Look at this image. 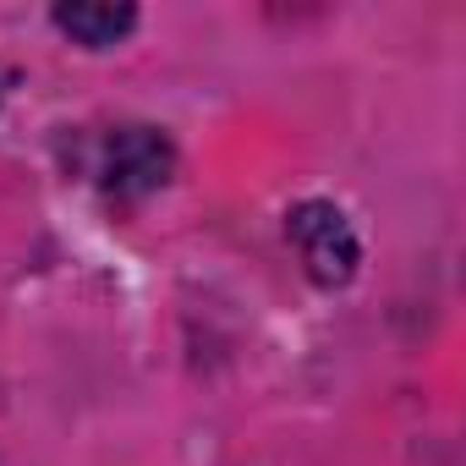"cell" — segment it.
<instances>
[{
    "instance_id": "cell-4",
    "label": "cell",
    "mask_w": 466,
    "mask_h": 466,
    "mask_svg": "<svg viewBox=\"0 0 466 466\" xmlns=\"http://www.w3.org/2000/svg\"><path fill=\"white\" fill-rule=\"evenodd\" d=\"M0 99H6V72H0Z\"/></svg>"
},
{
    "instance_id": "cell-2",
    "label": "cell",
    "mask_w": 466,
    "mask_h": 466,
    "mask_svg": "<svg viewBox=\"0 0 466 466\" xmlns=\"http://www.w3.org/2000/svg\"><path fill=\"white\" fill-rule=\"evenodd\" d=\"M286 237H291V248H297V258H302V269H308L313 286L340 291V286L357 280V269H362V242H357L351 219H346L329 198H302V203H291Z\"/></svg>"
},
{
    "instance_id": "cell-1",
    "label": "cell",
    "mask_w": 466,
    "mask_h": 466,
    "mask_svg": "<svg viewBox=\"0 0 466 466\" xmlns=\"http://www.w3.org/2000/svg\"><path fill=\"white\" fill-rule=\"evenodd\" d=\"M77 170L116 203H132V198H148L170 181L176 170V148L159 127H143V121H127V127H110L99 137L83 143L77 154Z\"/></svg>"
},
{
    "instance_id": "cell-3",
    "label": "cell",
    "mask_w": 466,
    "mask_h": 466,
    "mask_svg": "<svg viewBox=\"0 0 466 466\" xmlns=\"http://www.w3.org/2000/svg\"><path fill=\"white\" fill-rule=\"evenodd\" d=\"M50 23L83 50H110L137 28V6H56Z\"/></svg>"
}]
</instances>
